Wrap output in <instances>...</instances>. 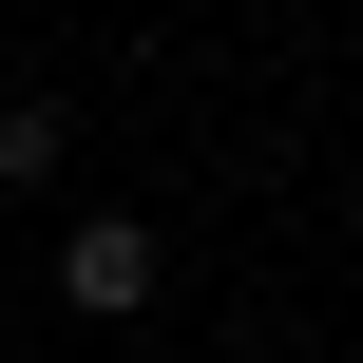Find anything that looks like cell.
I'll return each instance as SVG.
<instances>
[{
	"instance_id": "cell-1",
	"label": "cell",
	"mask_w": 363,
	"mask_h": 363,
	"mask_svg": "<svg viewBox=\"0 0 363 363\" xmlns=\"http://www.w3.org/2000/svg\"><path fill=\"white\" fill-rule=\"evenodd\" d=\"M57 306H77V325H134V306H153V230H134V211H77V230H57Z\"/></svg>"
},
{
	"instance_id": "cell-2",
	"label": "cell",
	"mask_w": 363,
	"mask_h": 363,
	"mask_svg": "<svg viewBox=\"0 0 363 363\" xmlns=\"http://www.w3.org/2000/svg\"><path fill=\"white\" fill-rule=\"evenodd\" d=\"M38 172H57V115L19 96V115H0V191H38Z\"/></svg>"
}]
</instances>
